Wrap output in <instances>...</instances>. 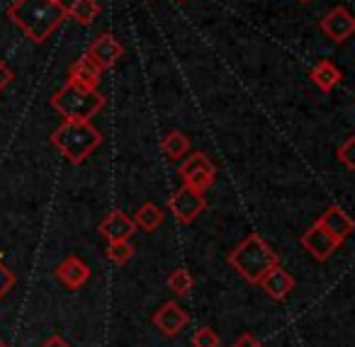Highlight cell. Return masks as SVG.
I'll return each instance as SVG.
<instances>
[{
  "label": "cell",
  "instance_id": "cell-1",
  "mask_svg": "<svg viewBox=\"0 0 355 347\" xmlns=\"http://www.w3.org/2000/svg\"><path fill=\"white\" fill-rule=\"evenodd\" d=\"M8 20L17 25V30L32 42V44H44L51 32L69 20L64 3H51V0H12L8 6Z\"/></svg>",
  "mask_w": 355,
  "mask_h": 347
},
{
  "label": "cell",
  "instance_id": "cell-2",
  "mask_svg": "<svg viewBox=\"0 0 355 347\" xmlns=\"http://www.w3.org/2000/svg\"><path fill=\"white\" fill-rule=\"evenodd\" d=\"M229 265L241 274L246 282L258 284L261 277L270 267L280 265V255L272 250V245L258 233H248L236 248L229 253Z\"/></svg>",
  "mask_w": 355,
  "mask_h": 347
},
{
  "label": "cell",
  "instance_id": "cell-3",
  "mask_svg": "<svg viewBox=\"0 0 355 347\" xmlns=\"http://www.w3.org/2000/svg\"><path fill=\"white\" fill-rule=\"evenodd\" d=\"M51 143L66 161L80 166L83 161H88L90 153L103 146V134L90 122H64L59 129H54Z\"/></svg>",
  "mask_w": 355,
  "mask_h": 347
},
{
  "label": "cell",
  "instance_id": "cell-4",
  "mask_svg": "<svg viewBox=\"0 0 355 347\" xmlns=\"http://www.w3.org/2000/svg\"><path fill=\"white\" fill-rule=\"evenodd\" d=\"M51 107L64 117V122H90L105 107V98L98 90L66 80L64 88L51 95Z\"/></svg>",
  "mask_w": 355,
  "mask_h": 347
},
{
  "label": "cell",
  "instance_id": "cell-5",
  "mask_svg": "<svg viewBox=\"0 0 355 347\" xmlns=\"http://www.w3.org/2000/svg\"><path fill=\"white\" fill-rule=\"evenodd\" d=\"M180 177H183V185L193 187L198 192H207L214 185L217 168L209 161L207 153L198 151L193 156H185V161L180 163Z\"/></svg>",
  "mask_w": 355,
  "mask_h": 347
},
{
  "label": "cell",
  "instance_id": "cell-6",
  "mask_svg": "<svg viewBox=\"0 0 355 347\" xmlns=\"http://www.w3.org/2000/svg\"><path fill=\"white\" fill-rule=\"evenodd\" d=\"M168 209L175 216L178 224H193L205 209H207V199H205V192H198L193 187L183 185L175 195L168 199Z\"/></svg>",
  "mask_w": 355,
  "mask_h": 347
},
{
  "label": "cell",
  "instance_id": "cell-7",
  "mask_svg": "<svg viewBox=\"0 0 355 347\" xmlns=\"http://www.w3.org/2000/svg\"><path fill=\"white\" fill-rule=\"evenodd\" d=\"M302 248H304L316 263H326V260L340 248V240L336 238V235H331L329 231L316 221V224L302 235Z\"/></svg>",
  "mask_w": 355,
  "mask_h": 347
},
{
  "label": "cell",
  "instance_id": "cell-8",
  "mask_svg": "<svg viewBox=\"0 0 355 347\" xmlns=\"http://www.w3.org/2000/svg\"><path fill=\"white\" fill-rule=\"evenodd\" d=\"M321 30H324V35L329 37L331 42H336V44H343L345 39H350L355 32V20L353 15L348 12V8L338 6L334 8V10H329L324 17H321Z\"/></svg>",
  "mask_w": 355,
  "mask_h": 347
},
{
  "label": "cell",
  "instance_id": "cell-9",
  "mask_svg": "<svg viewBox=\"0 0 355 347\" xmlns=\"http://www.w3.org/2000/svg\"><path fill=\"white\" fill-rule=\"evenodd\" d=\"M151 323L156 326V330L163 332V335L173 337L190 323V313L185 311L178 301H166L156 313H153Z\"/></svg>",
  "mask_w": 355,
  "mask_h": 347
},
{
  "label": "cell",
  "instance_id": "cell-10",
  "mask_svg": "<svg viewBox=\"0 0 355 347\" xmlns=\"http://www.w3.org/2000/svg\"><path fill=\"white\" fill-rule=\"evenodd\" d=\"M85 54H88L90 59H93L95 64L100 66V71H107V69H112V66L124 56V46L119 44L117 39H114V35H110V32H103V35L95 37L93 44L88 46V51H85Z\"/></svg>",
  "mask_w": 355,
  "mask_h": 347
},
{
  "label": "cell",
  "instance_id": "cell-11",
  "mask_svg": "<svg viewBox=\"0 0 355 347\" xmlns=\"http://www.w3.org/2000/svg\"><path fill=\"white\" fill-rule=\"evenodd\" d=\"M54 274L66 289H73L76 292V289H80L83 284H88L90 267L78 258V255H69V258H64L59 265H56Z\"/></svg>",
  "mask_w": 355,
  "mask_h": 347
},
{
  "label": "cell",
  "instance_id": "cell-12",
  "mask_svg": "<svg viewBox=\"0 0 355 347\" xmlns=\"http://www.w3.org/2000/svg\"><path fill=\"white\" fill-rule=\"evenodd\" d=\"M258 284H261V289L272 299V301H282V299L292 292V287H295V279H292V274L287 272V269H282L280 265H275V267H270L266 274H263Z\"/></svg>",
  "mask_w": 355,
  "mask_h": 347
},
{
  "label": "cell",
  "instance_id": "cell-13",
  "mask_svg": "<svg viewBox=\"0 0 355 347\" xmlns=\"http://www.w3.org/2000/svg\"><path fill=\"white\" fill-rule=\"evenodd\" d=\"M98 231L105 235L107 240H129L137 231L132 216H127L124 211H110L103 221H100Z\"/></svg>",
  "mask_w": 355,
  "mask_h": 347
},
{
  "label": "cell",
  "instance_id": "cell-14",
  "mask_svg": "<svg viewBox=\"0 0 355 347\" xmlns=\"http://www.w3.org/2000/svg\"><path fill=\"white\" fill-rule=\"evenodd\" d=\"M100 75H103L100 66L95 64V61L90 59L88 54H83V56H80V59L76 61V64L69 69V83H76V85H83V88L98 90Z\"/></svg>",
  "mask_w": 355,
  "mask_h": 347
},
{
  "label": "cell",
  "instance_id": "cell-15",
  "mask_svg": "<svg viewBox=\"0 0 355 347\" xmlns=\"http://www.w3.org/2000/svg\"><path fill=\"white\" fill-rule=\"evenodd\" d=\"M319 224L324 226L331 235H336L340 243H343V240L353 233V219H350V216L345 214L340 206H329V209L321 214Z\"/></svg>",
  "mask_w": 355,
  "mask_h": 347
},
{
  "label": "cell",
  "instance_id": "cell-16",
  "mask_svg": "<svg viewBox=\"0 0 355 347\" xmlns=\"http://www.w3.org/2000/svg\"><path fill=\"white\" fill-rule=\"evenodd\" d=\"M340 78H343V75H340V71L336 69L331 61H319V64L311 69V83H314L321 93H331V90L340 83Z\"/></svg>",
  "mask_w": 355,
  "mask_h": 347
},
{
  "label": "cell",
  "instance_id": "cell-17",
  "mask_svg": "<svg viewBox=\"0 0 355 347\" xmlns=\"http://www.w3.org/2000/svg\"><path fill=\"white\" fill-rule=\"evenodd\" d=\"M161 148H163V153H166V158L180 161V158H185L190 151V136L183 132H168L161 141Z\"/></svg>",
  "mask_w": 355,
  "mask_h": 347
},
{
  "label": "cell",
  "instance_id": "cell-18",
  "mask_svg": "<svg viewBox=\"0 0 355 347\" xmlns=\"http://www.w3.org/2000/svg\"><path fill=\"white\" fill-rule=\"evenodd\" d=\"M132 221H134V226H137V229L148 231V233H151V231H156L158 226L163 224V211L158 209L153 202H146V204L139 206Z\"/></svg>",
  "mask_w": 355,
  "mask_h": 347
},
{
  "label": "cell",
  "instance_id": "cell-19",
  "mask_svg": "<svg viewBox=\"0 0 355 347\" xmlns=\"http://www.w3.org/2000/svg\"><path fill=\"white\" fill-rule=\"evenodd\" d=\"M71 20H76L78 25H93L95 17L100 12L98 0H73V6L66 8Z\"/></svg>",
  "mask_w": 355,
  "mask_h": 347
},
{
  "label": "cell",
  "instance_id": "cell-20",
  "mask_svg": "<svg viewBox=\"0 0 355 347\" xmlns=\"http://www.w3.org/2000/svg\"><path fill=\"white\" fill-rule=\"evenodd\" d=\"M193 274L188 272L185 267H178L171 272V277H168V289H171L173 294H178V296H185V294L193 292Z\"/></svg>",
  "mask_w": 355,
  "mask_h": 347
},
{
  "label": "cell",
  "instance_id": "cell-21",
  "mask_svg": "<svg viewBox=\"0 0 355 347\" xmlns=\"http://www.w3.org/2000/svg\"><path fill=\"white\" fill-rule=\"evenodd\" d=\"M107 258L114 265H127L134 258V245L129 240H107Z\"/></svg>",
  "mask_w": 355,
  "mask_h": 347
},
{
  "label": "cell",
  "instance_id": "cell-22",
  "mask_svg": "<svg viewBox=\"0 0 355 347\" xmlns=\"http://www.w3.org/2000/svg\"><path fill=\"white\" fill-rule=\"evenodd\" d=\"M219 335L209 326H202L193 335V347H219Z\"/></svg>",
  "mask_w": 355,
  "mask_h": 347
},
{
  "label": "cell",
  "instance_id": "cell-23",
  "mask_svg": "<svg viewBox=\"0 0 355 347\" xmlns=\"http://www.w3.org/2000/svg\"><path fill=\"white\" fill-rule=\"evenodd\" d=\"M353 151H355V136H348V139H345V141L338 146V151H336V156H338V161L345 166V170H355Z\"/></svg>",
  "mask_w": 355,
  "mask_h": 347
},
{
  "label": "cell",
  "instance_id": "cell-24",
  "mask_svg": "<svg viewBox=\"0 0 355 347\" xmlns=\"http://www.w3.org/2000/svg\"><path fill=\"white\" fill-rule=\"evenodd\" d=\"M12 287H15V272L8 267L6 260H3V253H0V299L6 296Z\"/></svg>",
  "mask_w": 355,
  "mask_h": 347
},
{
  "label": "cell",
  "instance_id": "cell-25",
  "mask_svg": "<svg viewBox=\"0 0 355 347\" xmlns=\"http://www.w3.org/2000/svg\"><path fill=\"white\" fill-rule=\"evenodd\" d=\"M12 80H15V71L10 69V64H8V61L0 59V93H3L6 88H10Z\"/></svg>",
  "mask_w": 355,
  "mask_h": 347
},
{
  "label": "cell",
  "instance_id": "cell-26",
  "mask_svg": "<svg viewBox=\"0 0 355 347\" xmlns=\"http://www.w3.org/2000/svg\"><path fill=\"white\" fill-rule=\"evenodd\" d=\"M232 347H263V345L251 335V332H243V335H239V340L234 342Z\"/></svg>",
  "mask_w": 355,
  "mask_h": 347
},
{
  "label": "cell",
  "instance_id": "cell-27",
  "mask_svg": "<svg viewBox=\"0 0 355 347\" xmlns=\"http://www.w3.org/2000/svg\"><path fill=\"white\" fill-rule=\"evenodd\" d=\"M42 347H71V345H69V340H64L61 335H51Z\"/></svg>",
  "mask_w": 355,
  "mask_h": 347
},
{
  "label": "cell",
  "instance_id": "cell-28",
  "mask_svg": "<svg viewBox=\"0 0 355 347\" xmlns=\"http://www.w3.org/2000/svg\"><path fill=\"white\" fill-rule=\"evenodd\" d=\"M0 347H8V345H6V342H3V340H0Z\"/></svg>",
  "mask_w": 355,
  "mask_h": 347
},
{
  "label": "cell",
  "instance_id": "cell-29",
  "mask_svg": "<svg viewBox=\"0 0 355 347\" xmlns=\"http://www.w3.org/2000/svg\"><path fill=\"white\" fill-rule=\"evenodd\" d=\"M51 3H64V0H51Z\"/></svg>",
  "mask_w": 355,
  "mask_h": 347
},
{
  "label": "cell",
  "instance_id": "cell-30",
  "mask_svg": "<svg viewBox=\"0 0 355 347\" xmlns=\"http://www.w3.org/2000/svg\"><path fill=\"white\" fill-rule=\"evenodd\" d=\"M300 3H309V0H300Z\"/></svg>",
  "mask_w": 355,
  "mask_h": 347
}]
</instances>
